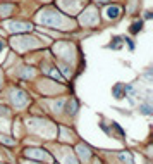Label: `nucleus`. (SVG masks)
<instances>
[{
  "label": "nucleus",
  "mask_w": 153,
  "mask_h": 164,
  "mask_svg": "<svg viewBox=\"0 0 153 164\" xmlns=\"http://www.w3.org/2000/svg\"><path fill=\"white\" fill-rule=\"evenodd\" d=\"M42 23L43 24H47V26H58V24H62V17L58 12H43L42 14Z\"/></svg>",
  "instance_id": "1"
},
{
  "label": "nucleus",
  "mask_w": 153,
  "mask_h": 164,
  "mask_svg": "<svg viewBox=\"0 0 153 164\" xmlns=\"http://www.w3.org/2000/svg\"><path fill=\"white\" fill-rule=\"evenodd\" d=\"M12 102L16 107H22L28 104V95L22 90H12Z\"/></svg>",
  "instance_id": "2"
},
{
  "label": "nucleus",
  "mask_w": 153,
  "mask_h": 164,
  "mask_svg": "<svg viewBox=\"0 0 153 164\" xmlns=\"http://www.w3.org/2000/svg\"><path fill=\"white\" fill-rule=\"evenodd\" d=\"M9 28H11V31H16V33L31 31V24H28V23H11Z\"/></svg>",
  "instance_id": "3"
},
{
  "label": "nucleus",
  "mask_w": 153,
  "mask_h": 164,
  "mask_svg": "<svg viewBox=\"0 0 153 164\" xmlns=\"http://www.w3.org/2000/svg\"><path fill=\"white\" fill-rule=\"evenodd\" d=\"M119 14H121V7L112 5V7H108V9H107V16L110 17V19H115Z\"/></svg>",
  "instance_id": "4"
},
{
  "label": "nucleus",
  "mask_w": 153,
  "mask_h": 164,
  "mask_svg": "<svg viewBox=\"0 0 153 164\" xmlns=\"http://www.w3.org/2000/svg\"><path fill=\"white\" fill-rule=\"evenodd\" d=\"M67 112L69 114H76L78 112V100H69L67 102Z\"/></svg>",
  "instance_id": "5"
},
{
  "label": "nucleus",
  "mask_w": 153,
  "mask_h": 164,
  "mask_svg": "<svg viewBox=\"0 0 153 164\" xmlns=\"http://www.w3.org/2000/svg\"><path fill=\"white\" fill-rule=\"evenodd\" d=\"M26 154L29 155V157H36V159H42L43 157V150H38V148H31V150L28 148Z\"/></svg>",
  "instance_id": "6"
},
{
  "label": "nucleus",
  "mask_w": 153,
  "mask_h": 164,
  "mask_svg": "<svg viewBox=\"0 0 153 164\" xmlns=\"http://www.w3.org/2000/svg\"><path fill=\"white\" fill-rule=\"evenodd\" d=\"M141 28H143V23L136 21V23H132V24H131V28H129V31H131L132 35H136V33H139V31H141Z\"/></svg>",
  "instance_id": "7"
},
{
  "label": "nucleus",
  "mask_w": 153,
  "mask_h": 164,
  "mask_svg": "<svg viewBox=\"0 0 153 164\" xmlns=\"http://www.w3.org/2000/svg\"><path fill=\"white\" fill-rule=\"evenodd\" d=\"M139 111H141L143 114H146V116H151V114H153L151 107H150V106H146V104H143V106L139 107Z\"/></svg>",
  "instance_id": "8"
},
{
  "label": "nucleus",
  "mask_w": 153,
  "mask_h": 164,
  "mask_svg": "<svg viewBox=\"0 0 153 164\" xmlns=\"http://www.w3.org/2000/svg\"><path fill=\"white\" fill-rule=\"evenodd\" d=\"M79 154H81V157L88 159V157H90V148H88V147H79Z\"/></svg>",
  "instance_id": "9"
},
{
  "label": "nucleus",
  "mask_w": 153,
  "mask_h": 164,
  "mask_svg": "<svg viewBox=\"0 0 153 164\" xmlns=\"http://www.w3.org/2000/svg\"><path fill=\"white\" fill-rule=\"evenodd\" d=\"M121 88H122L121 83H119V85H115V88H114V95H115V99H122V95H121Z\"/></svg>",
  "instance_id": "10"
},
{
  "label": "nucleus",
  "mask_w": 153,
  "mask_h": 164,
  "mask_svg": "<svg viewBox=\"0 0 153 164\" xmlns=\"http://www.w3.org/2000/svg\"><path fill=\"white\" fill-rule=\"evenodd\" d=\"M112 42H114V43L110 45L112 48H119V47H121V43H119V42H121V38H119V37H115L114 40H112Z\"/></svg>",
  "instance_id": "11"
},
{
  "label": "nucleus",
  "mask_w": 153,
  "mask_h": 164,
  "mask_svg": "<svg viewBox=\"0 0 153 164\" xmlns=\"http://www.w3.org/2000/svg\"><path fill=\"white\" fill-rule=\"evenodd\" d=\"M12 11V7L11 5H4V7H0V12H11Z\"/></svg>",
  "instance_id": "12"
},
{
  "label": "nucleus",
  "mask_w": 153,
  "mask_h": 164,
  "mask_svg": "<svg viewBox=\"0 0 153 164\" xmlns=\"http://www.w3.org/2000/svg\"><path fill=\"white\" fill-rule=\"evenodd\" d=\"M112 124H114V128H115V130H117L119 133H121V135H124V131H122V128L119 126V123H112Z\"/></svg>",
  "instance_id": "13"
},
{
  "label": "nucleus",
  "mask_w": 153,
  "mask_h": 164,
  "mask_svg": "<svg viewBox=\"0 0 153 164\" xmlns=\"http://www.w3.org/2000/svg\"><path fill=\"white\" fill-rule=\"evenodd\" d=\"M126 42H127V45H129V48H131V50H134V43H132V40L126 38Z\"/></svg>",
  "instance_id": "14"
},
{
  "label": "nucleus",
  "mask_w": 153,
  "mask_h": 164,
  "mask_svg": "<svg viewBox=\"0 0 153 164\" xmlns=\"http://www.w3.org/2000/svg\"><path fill=\"white\" fill-rule=\"evenodd\" d=\"M62 107H64V102H62V100L55 104V109H62Z\"/></svg>",
  "instance_id": "15"
},
{
  "label": "nucleus",
  "mask_w": 153,
  "mask_h": 164,
  "mask_svg": "<svg viewBox=\"0 0 153 164\" xmlns=\"http://www.w3.org/2000/svg\"><path fill=\"white\" fill-rule=\"evenodd\" d=\"M145 17H146V19H151V17H153V14H151L150 11H146V12H145Z\"/></svg>",
  "instance_id": "16"
},
{
  "label": "nucleus",
  "mask_w": 153,
  "mask_h": 164,
  "mask_svg": "<svg viewBox=\"0 0 153 164\" xmlns=\"http://www.w3.org/2000/svg\"><path fill=\"white\" fill-rule=\"evenodd\" d=\"M2 48H4V43H2V42H0V50H2Z\"/></svg>",
  "instance_id": "17"
},
{
  "label": "nucleus",
  "mask_w": 153,
  "mask_h": 164,
  "mask_svg": "<svg viewBox=\"0 0 153 164\" xmlns=\"http://www.w3.org/2000/svg\"><path fill=\"white\" fill-rule=\"evenodd\" d=\"M98 2H107V0H98Z\"/></svg>",
  "instance_id": "18"
}]
</instances>
